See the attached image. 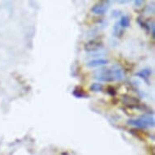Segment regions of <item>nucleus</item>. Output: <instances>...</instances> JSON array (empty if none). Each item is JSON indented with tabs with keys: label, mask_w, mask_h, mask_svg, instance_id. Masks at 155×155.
Returning <instances> with one entry per match:
<instances>
[{
	"label": "nucleus",
	"mask_w": 155,
	"mask_h": 155,
	"mask_svg": "<svg viewBox=\"0 0 155 155\" xmlns=\"http://www.w3.org/2000/svg\"><path fill=\"white\" fill-rule=\"evenodd\" d=\"M93 78L101 82L120 81L124 78L122 68L118 65H112L107 68H100L93 74Z\"/></svg>",
	"instance_id": "1"
},
{
	"label": "nucleus",
	"mask_w": 155,
	"mask_h": 155,
	"mask_svg": "<svg viewBox=\"0 0 155 155\" xmlns=\"http://www.w3.org/2000/svg\"><path fill=\"white\" fill-rule=\"evenodd\" d=\"M103 46V42L100 38L92 39L84 45V50L88 52H95L101 50Z\"/></svg>",
	"instance_id": "3"
},
{
	"label": "nucleus",
	"mask_w": 155,
	"mask_h": 155,
	"mask_svg": "<svg viewBox=\"0 0 155 155\" xmlns=\"http://www.w3.org/2000/svg\"><path fill=\"white\" fill-rule=\"evenodd\" d=\"M152 73V70L151 68H144L142 70H140L139 72H137L136 73V76H138L140 78H141V79H143L144 80H145V81H148V79H149V77L150 76Z\"/></svg>",
	"instance_id": "7"
},
{
	"label": "nucleus",
	"mask_w": 155,
	"mask_h": 155,
	"mask_svg": "<svg viewBox=\"0 0 155 155\" xmlns=\"http://www.w3.org/2000/svg\"><path fill=\"white\" fill-rule=\"evenodd\" d=\"M142 3H143V1H141V0H135L134 1V3H135L136 6H140Z\"/></svg>",
	"instance_id": "12"
},
{
	"label": "nucleus",
	"mask_w": 155,
	"mask_h": 155,
	"mask_svg": "<svg viewBox=\"0 0 155 155\" xmlns=\"http://www.w3.org/2000/svg\"><path fill=\"white\" fill-rule=\"evenodd\" d=\"M127 123L133 127L138 128H146L154 126V118L151 116H145L138 117L136 119H131L127 120Z\"/></svg>",
	"instance_id": "2"
},
{
	"label": "nucleus",
	"mask_w": 155,
	"mask_h": 155,
	"mask_svg": "<svg viewBox=\"0 0 155 155\" xmlns=\"http://www.w3.org/2000/svg\"><path fill=\"white\" fill-rule=\"evenodd\" d=\"M90 90L93 92H95V93H98V92H101L103 89V85L101 83H98V82H96V83H93L90 85Z\"/></svg>",
	"instance_id": "9"
},
{
	"label": "nucleus",
	"mask_w": 155,
	"mask_h": 155,
	"mask_svg": "<svg viewBox=\"0 0 155 155\" xmlns=\"http://www.w3.org/2000/svg\"><path fill=\"white\" fill-rule=\"evenodd\" d=\"M107 64L108 60L106 59H96V60L89 61L86 64V66L89 68H97V67H101Z\"/></svg>",
	"instance_id": "5"
},
{
	"label": "nucleus",
	"mask_w": 155,
	"mask_h": 155,
	"mask_svg": "<svg viewBox=\"0 0 155 155\" xmlns=\"http://www.w3.org/2000/svg\"><path fill=\"white\" fill-rule=\"evenodd\" d=\"M110 7L109 1H102L98 3L94 4L91 8V12L95 15H103L107 12Z\"/></svg>",
	"instance_id": "4"
},
{
	"label": "nucleus",
	"mask_w": 155,
	"mask_h": 155,
	"mask_svg": "<svg viewBox=\"0 0 155 155\" xmlns=\"http://www.w3.org/2000/svg\"><path fill=\"white\" fill-rule=\"evenodd\" d=\"M72 95L77 98H88L89 97L87 93L80 86H77L74 89V90L72 91Z\"/></svg>",
	"instance_id": "6"
},
{
	"label": "nucleus",
	"mask_w": 155,
	"mask_h": 155,
	"mask_svg": "<svg viewBox=\"0 0 155 155\" xmlns=\"http://www.w3.org/2000/svg\"><path fill=\"white\" fill-rule=\"evenodd\" d=\"M107 93L110 94V95L114 96V95H116V91L114 88L111 87V86H109V87H107Z\"/></svg>",
	"instance_id": "11"
},
{
	"label": "nucleus",
	"mask_w": 155,
	"mask_h": 155,
	"mask_svg": "<svg viewBox=\"0 0 155 155\" xmlns=\"http://www.w3.org/2000/svg\"><path fill=\"white\" fill-rule=\"evenodd\" d=\"M113 30H114V32H113L114 35L118 36V35H119V33L121 31V30H120V25H119V23H116V24H115V26H114V28H113Z\"/></svg>",
	"instance_id": "10"
},
{
	"label": "nucleus",
	"mask_w": 155,
	"mask_h": 155,
	"mask_svg": "<svg viewBox=\"0 0 155 155\" xmlns=\"http://www.w3.org/2000/svg\"><path fill=\"white\" fill-rule=\"evenodd\" d=\"M119 25L121 28H127L130 26V18L127 16H123L120 18V20L119 22Z\"/></svg>",
	"instance_id": "8"
}]
</instances>
